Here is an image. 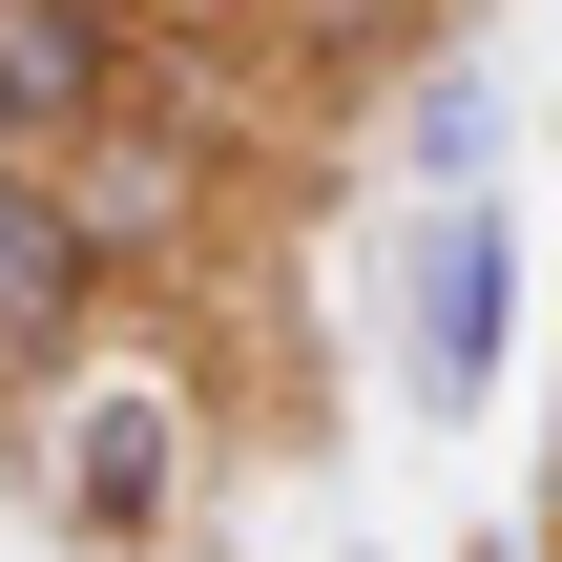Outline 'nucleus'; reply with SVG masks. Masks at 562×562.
Wrapping results in <instances>:
<instances>
[{
  "label": "nucleus",
  "instance_id": "1",
  "mask_svg": "<svg viewBox=\"0 0 562 562\" xmlns=\"http://www.w3.org/2000/svg\"><path fill=\"white\" fill-rule=\"evenodd\" d=\"M146 83H167L146 0H0V167H83Z\"/></svg>",
  "mask_w": 562,
  "mask_h": 562
},
{
  "label": "nucleus",
  "instance_id": "2",
  "mask_svg": "<svg viewBox=\"0 0 562 562\" xmlns=\"http://www.w3.org/2000/svg\"><path fill=\"white\" fill-rule=\"evenodd\" d=\"M501 313H521V229H501L480 188H438V209L396 229V375H417L438 417H480V396H501Z\"/></svg>",
  "mask_w": 562,
  "mask_h": 562
},
{
  "label": "nucleus",
  "instance_id": "3",
  "mask_svg": "<svg viewBox=\"0 0 562 562\" xmlns=\"http://www.w3.org/2000/svg\"><path fill=\"white\" fill-rule=\"evenodd\" d=\"M167 480H188V396H167V375H104V396L63 417V542L146 562L167 542Z\"/></svg>",
  "mask_w": 562,
  "mask_h": 562
},
{
  "label": "nucleus",
  "instance_id": "4",
  "mask_svg": "<svg viewBox=\"0 0 562 562\" xmlns=\"http://www.w3.org/2000/svg\"><path fill=\"white\" fill-rule=\"evenodd\" d=\"M83 313H104V229H83V188H63V167H0V375H63Z\"/></svg>",
  "mask_w": 562,
  "mask_h": 562
},
{
  "label": "nucleus",
  "instance_id": "5",
  "mask_svg": "<svg viewBox=\"0 0 562 562\" xmlns=\"http://www.w3.org/2000/svg\"><path fill=\"white\" fill-rule=\"evenodd\" d=\"M396 146H417L438 188H480V146H501V83H480V63H438V83L396 104Z\"/></svg>",
  "mask_w": 562,
  "mask_h": 562
},
{
  "label": "nucleus",
  "instance_id": "6",
  "mask_svg": "<svg viewBox=\"0 0 562 562\" xmlns=\"http://www.w3.org/2000/svg\"><path fill=\"white\" fill-rule=\"evenodd\" d=\"M146 21H167V42H271L292 0H146Z\"/></svg>",
  "mask_w": 562,
  "mask_h": 562
}]
</instances>
